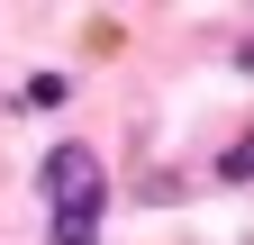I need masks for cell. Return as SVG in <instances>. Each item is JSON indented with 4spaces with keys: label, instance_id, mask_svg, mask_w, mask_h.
I'll list each match as a JSON object with an SVG mask.
<instances>
[{
    "label": "cell",
    "instance_id": "1",
    "mask_svg": "<svg viewBox=\"0 0 254 245\" xmlns=\"http://www.w3.org/2000/svg\"><path fill=\"white\" fill-rule=\"evenodd\" d=\"M37 191H46V245H100V218H109L100 145H55L37 164Z\"/></svg>",
    "mask_w": 254,
    "mask_h": 245
},
{
    "label": "cell",
    "instance_id": "3",
    "mask_svg": "<svg viewBox=\"0 0 254 245\" xmlns=\"http://www.w3.org/2000/svg\"><path fill=\"white\" fill-rule=\"evenodd\" d=\"M245 164H254L245 145H218V164H209V173H218V182H227V191H236V182H245Z\"/></svg>",
    "mask_w": 254,
    "mask_h": 245
},
{
    "label": "cell",
    "instance_id": "2",
    "mask_svg": "<svg viewBox=\"0 0 254 245\" xmlns=\"http://www.w3.org/2000/svg\"><path fill=\"white\" fill-rule=\"evenodd\" d=\"M64 100H73V82H64V73H27L9 109H64Z\"/></svg>",
    "mask_w": 254,
    "mask_h": 245
}]
</instances>
